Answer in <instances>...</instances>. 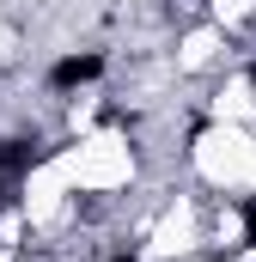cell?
<instances>
[{"mask_svg":"<svg viewBox=\"0 0 256 262\" xmlns=\"http://www.w3.org/2000/svg\"><path fill=\"white\" fill-rule=\"evenodd\" d=\"M104 49H73V55H61V61H49V73H43V85L49 92H86V85H98L104 79Z\"/></svg>","mask_w":256,"mask_h":262,"instance_id":"obj_1","label":"cell"}]
</instances>
